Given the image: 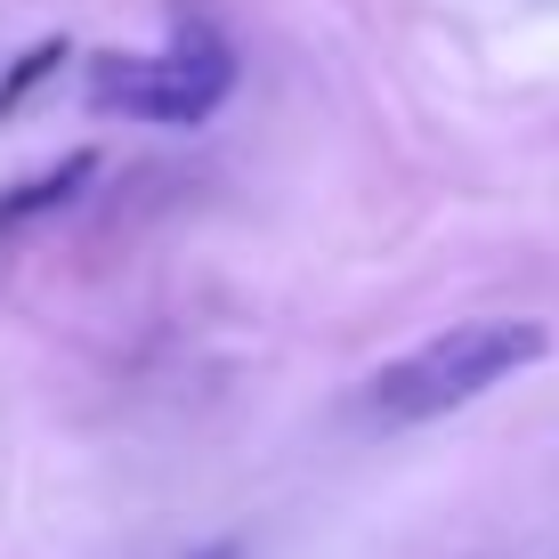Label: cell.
Masks as SVG:
<instances>
[{"label":"cell","mask_w":559,"mask_h":559,"mask_svg":"<svg viewBox=\"0 0 559 559\" xmlns=\"http://www.w3.org/2000/svg\"><path fill=\"white\" fill-rule=\"evenodd\" d=\"M551 357V333L535 317H462L447 333H430L421 349L390 357L373 373V406L390 421H430V414H454L471 397H487L495 381L527 373V365Z\"/></svg>","instance_id":"2"},{"label":"cell","mask_w":559,"mask_h":559,"mask_svg":"<svg viewBox=\"0 0 559 559\" xmlns=\"http://www.w3.org/2000/svg\"><path fill=\"white\" fill-rule=\"evenodd\" d=\"M90 154H73V163H57V170H41V179H25V187H9L0 195V227H16V219H41V211H57V203H73L90 187Z\"/></svg>","instance_id":"3"},{"label":"cell","mask_w":559,"mask_h":559,"mask_svg":"<svg viewBox=\"0 0 559 559\" xmlns=\"http://www.w3.org/2000/svg\"><path fill=\"white\" fill-rule=\"evenodd\" d=\"M195 559H236V544H211V551H195Z\"/></svg>","instance_id":"5"},{"label":"cell","mask_w":559,"mask_h":559,"mask_svg":"<svg viewBox=\"0 0 559 559\" xmlns=\"http://www.w3.org/2000/svg\"><path fill=\"white\" fill-rule=\"evenodd\" d=\"M82 90H90L98 114H122V122L195 130L236 90V49L219 41L211 16H179L163 49H98L82 66Z\"/></svg>","instance_id":"1"},{"label":"cell","mask_w":559,"mask_h":559,"mask_svg":"<svg viewBox=\"0 0 559 559\" xmlns=\"http://www.w3.org/2000/svg\"><path fill=\"white\" fill-rule=\"evenodd\" d=\"M57 66H66V41H41V49H25V57L9 66V82H0V114H9V106H25V98L49 82Z\"/></svg>","instance_id":"4"}]
</instances>
